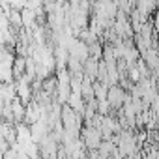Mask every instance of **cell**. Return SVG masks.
<instances>
[{"label": "cell", "mask_w": 159, "mask_h": 159, "mask_svg": "<svg viewBox=\"0 0 159 159\" xmlns=\"http://www.w3.org/2000/svg\"><path fill=\"white\" fill-rule=\"evenodd\" d=\"M101 139H103L101 131L96 129V127H92V125H86V129L83 131V144H84V148H90V150L99 148Z\"/></svg>", "instance_id": "cell-1"}, {"label": "cell", "mask_w": 159, "mask_h": 159, "mask_svg": "<svg viewBox=\"0 0 159 159\" xmlns=\"http://www.w3.org/2000/svg\"><path fill=\"white\" fill-rule=\"evenodd\" d=\"M125 99H127L125 90H124L120 84H114V86L109 88V92H107V101H109V105H112V107L118 109V107H124Z\"/></svg>", "instance_id": "cell-2"}]
</instances>
